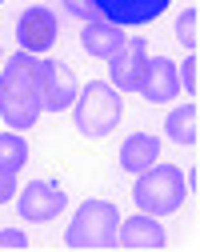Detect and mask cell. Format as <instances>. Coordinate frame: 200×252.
I'll use <instances>...</instances> for the list:
<instances>
[{
	"label": "cell",
	"instance_id": "5bb4252c",
	"mask_svg": "<svg viewBox=\"0 0 200 252\" xmlns=\"http://www.w3.org/2000/svg\"><path fill=\"white\" fill-rule=\"evenodd\" d=\"M196 124H200V108L196 104H184V108H172L168 112V120H164V132H168V140L172 144H196L200 140V128H196Z\"/></svg>",
	"mask_w": 200,
	"mask_h": 252
},
{
	"label": "cell",
	"instance_id": "ba28073f",
	"mask_svg": "<svg viewBox=\"0 0 200 252\" xmlns=\"http://www.w3.org/2000/svg\"><path fill=\"white\" fill-rule=\"evenodd\" d=\"M40 84H44V112H64L72 108L76 92H80V80L68 64H56V60H44L40 56Z\"/></svg>",
	"mask_w": 200,
	"mask_h": 252
},
{
	"label": "cell",
	"instance_id": "ac0fdd59",
	"mask_svg": "<svg viewBox=\"0 0 200 252\" xmlns=\"http://www.w3.org/2000/svg\"><path fill=\"white\" fill-rule=\"evenodd\" d=\"M0 248H12V252H24L28 248V236L20 228H0Z\"/></svg>",
	"mask_w": 200,
	"mask_h": 252
},
{
	"label": "cell",
	"instance_id": "44dd1931",
	"mask_svg": "<svg viewBox=\"0 0 200 252\" xmlns=\"http://www.w3.org/2000/svg\"><path fill=\"white\" fill-rule=\"evenodd\" d=\"M0 64H4V52H0Z\"/></svg>",
	"mask_w": 200,
	"mask_h": 252
},
{
	"label": "cell",
	"instance_id": "e0dca14e",
	"mask_svg": "<svg viewBox=\"0 0 200 252\" xmlns=\"http://www.w3.org/2000/svg\"><path fill=\"white\" fill-rule=\"evenodd\" d=\"M64 12H68V16H76L80 24H84V20H96V16H100L92 0H64Z\"/></svg>",
	"mask_w": 200,
	"mask_h": 252
},
{
	"label": "cell",
	"instance_id": "6da1fadb",
	"mask_svg": "<svg viewBox=\"0 0 200 252\" xmlns=\"http://www.w3.org/2000/svg\"><path fill=\"white\" fill-rule=\"evenodd\" d=\"M44 112V84H40V56L16 52L0 64V120L12 132L32 128Z\"/></svg>",
	"mask_w": 200,
	"mask_h": 252
},
{
	"label": "cell",
	"instance_id": "3957f363",
	"mask_svg": "<svg viewBox=\"0 0 200 252\" xmlns=\"http://www.w3.org/2000/svg\"><path fill=\"white\" fill-rule=\"evenodd\" d=\"M184 196H188V180H184V172L176 168V164H152V168H144V172H136V188H132V200H136V208L140 212H148V216H168V212H176L180 204H184Z\"/></svg>",
	"mask_w": 200,
	"mask_h": 252
},
{
	"label": "cell",
	"instance_id": "7a4b0ae2",
	"mask_svg": "<svg viewBox=\"0 0 200 252\" xmlns=\"http://www.w3.org/2000/svg\"><path fill=\"white\" fill-rule=\"evenodd\" d=\"M124 116V96L108 80H88L76 100H72V120L80 136H108Z\"/></svg>",
	"mask_w": 200,
	"mask_h": 252
},
{
	"label": "cell",
	"instance_id": "8992f818",
	"mask_svg": "<svg viewBox=\"0 0 200 252\" xmlns=\"http://www.w3.org/2000/svg\"><path fill=\"white\" fill-rule=\"evenodd\" d=\"M144 68H148V44L140 36H132V40H124L120 52L108 56V84L116 92H140Z\"/></svg>",
	"mask_w": 200,
	"mask_h": 252
},
{
	"label": "cell",
	"instance_id": "9a60e30c",
	"mask_svg": "<svg viewBox=\"0 0 200 252\" xmlns=\"http://www.w3.org/2000/svg\"><path fill=\"white\" fill-rule=\"evenodd\" d=\"M24 164H28V140L20 132H0V168L16 176Z\"/></svg>",
	"mask_w": 200,
	"mask_h": 252
},
{
	"label": "cell",
	"instance_id": "52a82bcc",
	"mask_svg": "<svg viewBox=\"0 0 200 252\" xmlns=\"http://www.w3.org/2000/svg\"><path fill=\"white\" fill-rule=\"evenodd\" d=\"M56 36H60V24H56V16H52L44 4H32V8H24V12H20V20H16V40H20V52L40 56V52H48V48L56 44Z\"/></svg>",
	"mask_w": 200,
	"mask_h": 252
},
{
	"label": "cell",
	"instance_id": "2e32d148",
	"mask_svg": "<svg viewBox=\"0 0 200 252\" xmlns=\"http://www.w3.org/2000/svg\"><path fill=\"white\" fill-rule=\"evenodd\" d=\"M196 28H200V8H184V16L176 20V44L180 48H188V52H196Z\"/></svg>",
	"mask_w": 200,
	"mask_h": 252
},
{
	"label": "cell",
	"instance_id": "9c48e42d",
	"mask_svg": "<svg viewBox=\"0 0 200 252\" xmlns=\"http://www.w3.org/2000/svg\"><path fill=\"white\" fill-rule=\"evenodd\" d=\"M92 4L104 20H112L120 28H140V24H152L172 0H92Z\"/></svg>",
	"mask_w": 200,
	"mask_h": 252
},
{
	"label": "cell",
	"instance_id": "277c9868",
	"mask_svg": "<svg viewBox=\"0 0 200 252\" xmlns=\"http://www.w3.org/2000/svg\"><path fill=\"white\" fill-rule=\"evenodd\" d=\"M116 224H120V212L108 200H84L68 232H64V244L76 252H108L116 248Z\"/></svg>",
	"mask_w": 200,
	"mask_h": 252
},
{
	"label": "cell",
	"instance_id": "7402d4cb",
	"mask_svg": "<svg viewBox=\"0 0 200 252\" xmlns=\"http://www.w3.org/2000/svg\"><path fill=\"white\" fill-rule=\"evenodd\" d=\"M0 4H4V0H0Z\"/></svg>",
	"mask_w": 200,
	"mask_h": 252
},
{
	"label": "cell",
	"instance_id": "5b68a950",
	"mask_svg": "<svg viewBox=\"0 0 200 252\" xmlns=\"http://www.w3.org/2000/svg\"><path fill=\"white\" fill-rule=\"evenodd\" d=\"M16 212L20 220H28V224H44V220H56L64 212V204H68V196H64V188L52 184V180H28L24 188H16Z\"/></svg>",
	"mask_w": 200,
	"mask_h": 252
},
{
	"label": "cell",
	"instance_id": "30bf717a",
	"mask_svg": "<svg viewBox=\"0 0 200 252\" xmlns=\"http://www.w3.org/2000/svg\"><path fill=\"white\" fill-rule=\"evenodd\" d=\"M140 96H144L148 104H168V100L180 96V68L172 64L168 56H148Z\"/></svg>",
	"mask_w": 200,
	"mask_h": 252
},
{
	"label": "cell",
	"instance_id": "d6986e66",
	"mask_svg": "<svg viewBox=\"0 0 200 252\" xmlns=\"http://www.w3.org/2000/svg\"><path fill=\"white\" fill-rule=\"evenodd\" d=\"M196 64H200V60H196V52H188V60H184V80H180L188 96L196 92Z\"/></svg>",
	"mask_w": 200,
	"mask_h": 252
},
{
	"label": "cell",
	"instance_id": "7c38bea8",
	"mask_svg": "<svg viewBox=\"0 0 200 252\" xmlns=\"http://www.w3.org/2000/svg\"><path fill=\"white\" fill-rule=\"evenodd\" d=\"M124 40H128V36L120 32V24H112V20H104V16L84 20V28H80V48H84L88 56H100V60H108L112 52H120Z\"/></svg>",
	"mask_w": 200,
	"mask_h": 252
},
{
	"label": "cell",
	"instance_id": "8fae6325",
	"mask_svg": "<svg viewBox=\"0 0 200 252\" xmlns=\"http://www.w3.org/2000/svg\"><path fill=\"white\" fill-rule=\"evenodd\" d=\"M164 240H168L164 224H156V216H148V212H136L116 224V244L128 252H156V248H164Z\"/></svg>",
	"mask_w": 200,
	"mask_h": 252
},
{
	"label": "cell",
	"instance_id": "4fadbf2b",
	"mask_svg": "<svg viewBox=\"0 0 200 252\" xmlns=\"http://www.w3.org/2000/svg\"><path fill=\"white\" fill-rule=\"evenodd\" d=\"M120 168L124 172H144V168H152L156 160H160V140L152 136V132H132V136H124V144H120Z\"/></svg>",
	"mask_w": 200,
	"mask_h": 252
},
{
	"label": "cell",
	"instance_id": "ffe728a7",
	"mask_svg": "<svg viewBox=\"0 0 200 252\" xmlns=\"http://www.w3.org/2000/svg\"><path fill=\"white\" fill-rule=\"evenodd\" d=\"M12 196H16V176L0 168V204H8Z\"/></svg>",
	"mask_w": 200,
	"mask_h": 252
}]
</instances>
